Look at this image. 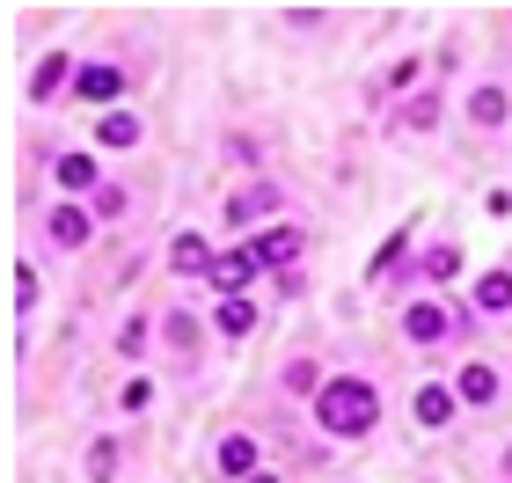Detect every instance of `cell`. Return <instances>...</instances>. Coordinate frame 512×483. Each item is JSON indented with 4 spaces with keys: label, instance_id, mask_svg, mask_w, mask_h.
Listing matches in <instances>:
<instances>
[{
    "label": "cell",
    "instance_id": "16",
    "mask_svg": "<svg viewBox=\"0 0 512 483\" xmlns=\"http://www.w3.org/2000/svg\"><path fill=\"white\" fill-rule=\"evenodd\" d=\"M476 315H512V271H483L476 279Z\"/></svg>",
    "mask_w": 512,
    "mask_h": 483
},
{
    "label": "cell",
    "instance_id": "1",
    "mask_svg": "<svg viewBox=\"0 0 512 483\" xmlns=\"http://www.w3.org/2000/svg\"><path fill=\"white\" fill-rule=\"evenodd\" d=\"M315 425L330 432V440H366V432L381 425V396L366 374H330L315 396Z\"/></svg>",
    "mask_w": 512,
    "mask_h": 483
},
{
    "label": "cell",
    "instance_id": "15",
    "mask_svg": "<svg viewBox=\"0 0 512 483\" xmlns=\"http://www.w3.org/2000/svg\"><path fill=\"white\" fill-rule=\"evenodd\" d=\"M169 264H176V271H213L220 257H213V242H205V235H191V227H183V235L169 242Z\"/></svg>",
    "mask_w": 512,
    "mask_h": 483
},
{
    "label": "cell",
    "instance_id": "11",
    "mask_svg": "<svg viewBox=\"0 0 512 483\" xmlns=\"http://www.w3.org/2000/svg\"><path fill=\"white\" fill-rule=\"evenodd\" d=\"M454 410H461V396H454V388L447 381H432V388H417V425H454Z\"/></svg>",
    "mask_w": 512,
    "mask_h": 483
},
{
    "label": "cell",
    "instance_id": "5",
    "mask_svg": "<svg viewBox=\"0 0 512 483\" xmlns=\"http://www.w3.org/2000/svg\"><path fill=\"white\" fill-rule=\"evenodd\" d=\"M256 271H264V264H256V249L242 242V249H220V264L205 271V279L220 286V301H235V293H249V279H256Z\"/></svg>",
    "mask_w": 512,
    "mask_h": 483
},
{
    "label": "cell",
    "instance_id": "24",
    "mask_svg": "<svg viewBox=\"0 0 512 483\" xmlns=\"http://www.w3.org/2000/svg\"><path fill=\"white\" fill-rule=\"evenodd\" d=\"M403 257H410V235H388V242H381V257H374V279H388V271L403 264Z\"/></svg>",
    "mask_w": 512,
    "mask_h": 483
},
{
    "label": "cell",
    "instance_id": "20",
    "mask_svg": "<svg viewBox=\"0 0 512 483\" xmlns=\"http://www.w3.org/2000/svg\"><path fill=\"white\" fill-rule=\"evenodd\" d=\"M425 279H432V286H447V279H461V249H454V242H439V249H425Z\"/></svg>",
    "mask_w": 512,
    "mask_h": 483
},
{
    "label": "cell",
    "instance_id": "25",
    "mask_svg": "<svg viewBox=\"0 0 512 483\" xmlns=\"http://www.w3.org/2000/svg\"><path fill=\"white\" fill-rule=\"evenodd\" d=\"M30 301H37V271L15 264V315H30Z\"/></svg>",
    "mask_w": 512,
    "mask_h": 483
},
{
    "label": "cell",
    "instance_id": "8",
    "mask_svg": "<svg viewBox=\"0 0 512 483\" xmlns=\"http://www.w3.org/2000/svg\"><path fill=\"white\" fill-rule=\"evenodd\" d=\"M454 396L469 403V410H483V403H498V366H483V359H469L454 374Z\"/></svg>",
    "mask_w": 512,
    "mask_h": 483
},
{
    "label": "cell",
    "instance_id": "12",
    "mask_svg": "<svg viewBox=\"0 0 512 483\" xmlns=\"http://www.w3.org/2000/svg\"><path fill=\"white\" fill-rule=\"evenodd\" d=\"M213 330H220L227 344H242V337L256 330V301H249V293H235V301H220V308H213Z\"/></svg>",
    "mask_w": 512,
    "mask_h": 483
},
{
    "label": "cell",
    "instance_id": "9",
    "mask_svg": "<svg viewBox=\"0 0 512 483\" xmlns=\"http://www.w3.org/2000/svg\"><path fill=\"white\" fill-rule=\"evenodd\" d=\"M59 88H74V59H66V52H44L37 74H30V103H52Z\"/></svg>",
    "mask_w": 512,
    "mask_h": 483
},
{
    "label": "cell",
    "instance_id": "13",
    "mask_svg": "<svg viewBox=\"0 0 512 483\" xmlns=\"http://www.w3.org/2000/svg\"><path fill=\"white\" fill-rule=\"evenodd\" d=\"M271 205H278V191H271V183H249V191H235V198H227V227H249V220H264Z\"/></svg>",
    "mask_w": 512,
    "mask_h": 483
},
{
    "label": "cell",
    "instance_id": "10",
    "mask_svg": "<svg viewBox=\"0 0 512 483\" xmlns=\"http://www.w3.org/2000/svg\"><path fill=\"white\" fill-rule=\"evenodd\" d=\"M213 462H220V476L249 483V476H256V440H249V432H227V440L213 447Z\"/></svg>",
    "mask_w": 512,
    "mask_h": 483
},
{
    "label": "cell",
    "instance_id": "17",
    "mask_svg": "<svg viewBox=\"0 0 512 483\" xmlns=\"http://www.w3.org/2000/svg\"><path fill=\"white\" fill-rule=\"evenodd\" d=\"M439 110H447V103H439V88H417V96L403 103V132H432Z\"/></svg>",
    "mask_w": 512,
    "mask_h": 483
},
{
    "label": "cell",
    "instance_id": "28",
    "mask_svg": "<svg viewBox=\"0 0 512 483\" xmlns=\"http://www.w3.org/2000/svg\"><path fill=\"white\" fill-rule=\"evenodd\" d=\"M249 483H286V476H271V469H256V476H249Z\"/></svg>",
    "mask_w": 512,
    "mask_h": 483
},
{
    "label": "cell",
    "instance_id": "7",
    "mask_svg": "<svg viewBox=\"0 0 512 483\" xmlns=\"http://www.w3.org/2000/svg\"><path fill=\"white\" fill-rule=\"evenodd\" d=\"M52 183H59V191H81V198H96V191H103V176H96V154H59V161H52Z\"/></svg>",
    "mask_w": 512,
    "mask_h": 483
},
{
    "label": "cell",
    "instance_id": "18",
    "mask_svg": "<svg viewBox=\"0 0 512 483\" xmlns=\"http://www.w3.org/2000/svg\"><path fill=\"white\" fill-rule=\"evenodd\" d=\"M96 147H139V118H132V110H103Z\"/></svg>",
    "mask_w": 512,
    "mask_h": 483
},
{
    "label": "cell",
    "instance_id": "3",
    "mask_svg": "<svg viewBox=\"0 0 512 483\" xmlns=\"http://www.w3.org/2000/svg\"><path fill=\"white\" fill-rule=\"evenodd\" d=\"M403 337L410 344H447V337H461V322H454V308H439V301H410L403 308Z\"/></svg>",
    "mask_w": 512,
    "mask_h": 483
},
{
    "label": "cell",
    "instance_id": "4",
    "mask_svg": "<svg viewBox=\"0 0 512 483\" xmlns=\"http://www.w3.org/2000/svg\"><path fill=\"white\" fill-rule=\"evenodd\" d=\"M44 235H52L59 249H88V235H96V213H81V205L52 198V213H44Z\"/></svg>",
    "mask_w": 512,
    "mask_h": 483
},
{
    "label": "cell",
    "instance_id": "14",
    "mask_svg": "<svg viewBox=\"0 0 512 483\" xmlns=\"http://www.w3.org/2000/svg\"><path fill=\"white\" fill-rule=\"evenodd\" d=\"M505 118H512V96H505L498 81H483L476 96H469V125H483V132H491V125H505Z\"/></svg>",
    "mask_w": 512,
    "mask_h": 483
},
{
    "label": "cell",
    "instance_id": "21",
    "mask_svg": "<svg viewBox=\"0 0 512 483\" xmlns=\"http://www.w3.org/2000/svg\"><path fill=\"white\" fill-rule=\"evenodd\" d=\"M125 205H132V191H118V183H103V191L88 198V213H96V220H125Z\"/></svg>",
    "mask_w": 512,
    "mask_h": 483
},
{
    "label": "cell",
    "instance_id": "19",
    "mask_svg": "<svg viewBox=\"0 0 512 483\" xmlns=\"http://www.w3.org/2000/svg\"><path fill=\"white\" fill-rule=\"evenodd\" d=\"M278 381H286L293 396H322V366H315V359H293V366H278Z\"/></svg>",
    "mask_w": 512,
    "mask_h": 483
},
{
    "label": "cell",
    "instance_id": "23",
    "mask_svg": "<svg viewBox=\"0 0 512 483\" xmlns=\"http://www.w3.org/2000/svg\"><path fill=\"white\" fill-rule=\"evenodd\" d=\"M161 337H169V352H191V344H198L191 315H176V308H169V322H161Z\"/></svg>",
    "mask_w": 512,
    "mask_h": 483
},
{
    "label": "cell",
    "instance_id": "27",
    "mask_svg": "<svg viewBox=\"0 0 512 483\" xmlns=\"http://www.w3.org/2000/svg\"><path fill=\"white\" fill-rule=\"evenodd\" d=\"M118 403H125V410H147V403H154V381H139V374H132V381H125V396H118Z\"/></svg>",
    "mask_w": 512,
    "mask_h": 483
},
{
    "label": "cell",
    "instance_id": "2",
    "mask_svg": "<svg viewBox=\"0 0 512 483\" xmlns=\"http://www.w3.org/2000/svg\"><path fill=\"white\" fill-rule=\"evenodd\" d=\"M74 96L96 103V110H118V96H125V66H118V59H88L81 74H74Z\"/></svg>",
    "mask_w": 512,
    "mask_h": 483
},
{
    "label": "cell",
    "instance_id": "22",
    "mask_svg": "<svg viewBox=\"0 0 512 483\" xmlns=\"http://www.w3.org/2000/svg\"><path fill=\"white\" fill-rule=\"evenodd\" d=\"M88 476H96V483L118 476V440H96V447H88Z\"/></svg>",
    "mask_w": 512,
    "mask_h": 483
},
{
    "label": "cell",
    "instance_id": "6",
    "mask_svg": "<svg viewBox=\"0 0 512 483\" xmlns=\"http://www.w3.org/2000/svg\"><path fill=\"white\" fill-rule=\"evenodd\" d=\"M249 249H256V264H264V271H278V279H286V264L308 249V235H300V227H271V235H256Z\"/></svg>",
    "mask_w": 512,
    "mask_h": 483
},
{
    "label": "cell",
    "instance_id": "26",
    "mask_svg": "<svg viewBox=\"0 0 512 483\" xmlns=\"http://www.w3.org/2000/svg\"><path fill=\"white\" fill-rule=\"evenodd\" d=\"M147 337H154L147 322H125V330H118V352H125V359H139V352H147Z\"/></svg>",
    "mask_w": 512,
    "mask_h": 483
}]
</instances>
